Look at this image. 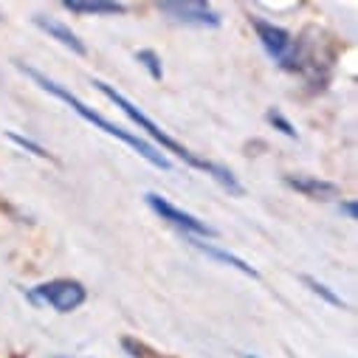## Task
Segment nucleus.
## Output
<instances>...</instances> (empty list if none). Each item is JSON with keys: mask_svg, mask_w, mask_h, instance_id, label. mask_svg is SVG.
Here are the masks:
<instances>
[{"mask_svg": "<svg viewBox=\"0 0 358 358\" xmlns=\"http://www.w3.org/2000/svg\"><path fill=\"white\" fill-rule=\"evenodd\" d=\"M94 85L99 87V94H105V96H108V99H110V102H113V105H116V108H119V110H122V113H124V116H127L133 124H138L141 130H147V133H150V136H152V138H155V141H158V144H161L166 152L178 155V158L187 161V164H189V166H195V169L209 172V175L215 178V181H217L223 189H229L231 195H243V187L237 184V178L231 175V169H226V166H220V164H212V161H206V158H198V155H195V152H189L184 144H178L175 138H169V136H166V133H164V130H161L155 122H150V119H147V116H144V113H141V110H138L133 102H127V99H124L119 91H113V87H110L108 82L96 79Z\"/></svg>", "mask_w": 358, "mask_h": 358, "instance_id": "f257e3e1", "label": "nucleus"}, {"mask_svg": "<svg viewBox=\"0 0 358 358\" xmlns=\"http://www.w3.org/2000/svg\"><path fill=\"white\" fill-rule=\"evenodd\" d=\"M23 71H26V73H29V76H31V79L40 85V87H45L48 94H54V96H57V99H62L68 108H73V110H76V113H79L85 122H91V124H96L102 133H108V136H113V138L124 141V144H127V147H133V150H136L141 158H147L152 166H158V169H169V161H166V155H164V152H158L155 147H150V144H147V141H141L138 136H133V133H127V130H122V127L110 124V122H108V119H102L99 113H94V110L87 108L85 102H79V99H76L71 91H65L62 85H57V82H54V79H48L45 73H40V71H34V68H23Z\"/></svg>", "mask_w": 358, "mask_h": 358, "instance_id": "f03ea898", "label": "nucleus"}, {"mask_svg": "<svg viewBox=\"0 0 358 358\" xmlns=\"http://www.w3.org/2000/svg\"><path fill=\"white\" fill-rule=\"evenodd\" d=\"M254 29H257V37H259L262 48L268 51V57H271L280 68H285V71H299L302 68L299 43L285 29L268 23V20H259V17H254Z\"/></svg>", "mask_w": 358, "mask_h": 358, "instance_id": "7ed1b4c3", "label": "nucleus"}, {"mask_svg": "<svg viewBox=\"0 0 358 358\" xmlns=\"http://www.w3.org/2000/svg\"><path fill=\"white\" fill-rule=\"evenodd\" d=\"M85 288L76 282V280H51V282H43L34 288L31 299L37 302H45L48 308H54L57 313H71L76 310L82 302H85Z\"/></svg>", "mask_w": 358, "mask_h": 358, "instance_id": "20e7f679", "label": "nucleus"}, {"mask_svg": "<svg viewBox=\"0 0 358 358\" xmlns=\"http://www.w3.org/2000/svg\"><path fill=\"white\" fill-rule=\"evenodd\" d=\"M147 206L161 217V220H166V223H172L175 229H181V231H187L189 237H215V229L212 226H206L203 220H198L195 215H189V212H181L178 206H172L169 201H164L161 195H155V192H150L147 195Z\"/></svg>", "mask_w": 358, "mask_h": 358, "instance_id": "39448f33", "label": "nucleus"}, {"mask_svg": "<svg viewBox=\"0 0 358 358\" xmlns=\"http://www.w3.org/2000/svg\"><path fill=\"white\" fill-rule=\"evenodd\" d=\"M158 9L164 15H169V20L187 23V26H220V15L209 6V3H195V0H187V3H158Z\"/></svg>", "mask_w": 358, "mask_h": 358, "instance_id": "423d86ee", "label": "nucleus"}, {"mask_svg": "<svg viewBox=\"0 0 358 358\" xmlns=\"http://www.w3.org/2000/svg\"><path fill=\"white\" fill-rule=\"evenodd\" d=\"M34 23H37V26L51 37V40H57V43H59V45H65V48H71L73 54H85V51H87V48H85V43H82V40H79L68 26H62L59 20H51V17L37 15V17H34Z\"/></svg>", "mask_w": 358, "mask_h": 358, "instance_id": "0eeeda50", "label": "nucleus"}, {"mask_svg": "<svg viewBox=\"0 0 358 358\" xmlns=\"http://www.w3.org/2000/svg\"><path fill=\"white\" fill-rule=\"evenodd\" d=\"M285 184L294 187L296 192H302L308 198H319V201H327V198L338 195V187L336 184L319 181V178H285Z\"/></svg>", "mask_w": 358, "mask_h": 358, "instance_id": "6e6552de", "label": "nucleus"}, {"mask_svg": "<svg viewBox=\"0 0 358 358\" xmlns=\"http://www.w3.org/2000/svg\"><path fill=\"white\" fill-rule=\"evenodd\" d=\"M189 243H192L198 251H203V254H209V257H215V259H220V262L237 268V271H243V274H248V277H257V271H254V268H251L245 259H240V257H234V254H229V251H220V248H215V245L206 243V240H195V237H189Z\"/></svg>", "mask_w": 358, "mask_h": 358, "instance_id": "1a4fd4ad", "label": "nucleus"}, {"mask_svg": "<svg viewBox=\"0 0 358 358\" xmlns=\"http://www.w3.org/2000/svg\"><path fill=\"white\" fill-rule=\"evenodd\" d=\"M73 15H124V3H108V0H94V3H82V0H65L62 3Z\"/></svg>", "mask_w": 358, "mask_h": 358, "instance_id": "9d476101", "label": "nucleus"}, {"mask_svg": "<svg viewBox=\"0 0 358 358\" xmlns=\"http://www.w3.org/2000/svg\"><path fill=\"white\" fill-rule=\"evenodd\" d=\"M305 285L316 294V296H322L327 305H336V308H344V302H341V296H336L324 282H319V280H313V277H305Z\"/></svg>", "mask_w": 358, "mask_h": 358, "instance_id": "9b49d317", "label": "nucleus"}, {"mask_svg": "<svg viewBox=\"0 0 358 358\" xmlns=\"http://www.w3.org/2000/svg\"><path fill=\"white\" fill-rule=\"evenodd\" d=\"M136 59H138V62H144V68L150 71V76H152V79H161V76H164L161 62H158V57H155L152 51H138V54H136Z\"/></svg>", "mask_w": 358, "mask_h": 358, "instance_id": "f8f14e48", "label": "nucleus"}, {"mask_svg": "<svg viewBox=\"0 0 358 358\" xmlns=\"http://www.w3.org/2000/svg\"><path fill=\"white\" fill-rule=\"evenodd\" d=\"M268 122H271L274 127H280V130H282L288 138H296V130H294V124H291L288 119H282L280 113H274V110H271V113H268Z\"/></svg>", "mask_w": 358, "mask_h": 358, "instance_id": "ddd939ff", "label": "nucleus"}, {"mask_svg": "<svg viewBox=\"0 0 358 358\" xmlns=\"http://www.w3.org/2000/svg\"><path fill=\"white\" fill-rule=\"evenodd\" d=\"M9 138H12V141H15V144H20V147H23V150H31V152H34V155H40V158H48V152H45V150H43V147H40V144H34V141H29V138H23V136H17V133H12V136H9Z\"/></svg>", "mask_w": 358, "mask_h": 358, "instance_id": "4468645a", "label": "nucleus"}, {"mask_svg": "<svg viewBox=\"0 0 358 358\" xmlns=\"http://www.w3.org/2000/svg\"><path fill=\"white\" fill-rule=\"evenodd\" d=\"M341 212H344L350 220H355V203H352V201H344V203H341Z\"/></svg>", "mask_w": 358, "mask_h": 358, "instance_id": "2eb2a0df", "label": "nucleus"}, {"mask_svg": "<svg viewBox=\"0 0 358 358\" xmlns=\"http://www.w3.org/2000/svg\"><path fill=\"white\" fill-rule=\"evenodd\" d=\"M243 358H251V355H243Z\"/></svg>", "mask_w": 358, "mask_h": 358, "instance_id": "dca6fc26", "label": "nucleus"}]
</instances>
